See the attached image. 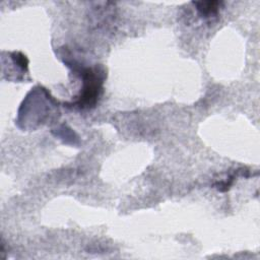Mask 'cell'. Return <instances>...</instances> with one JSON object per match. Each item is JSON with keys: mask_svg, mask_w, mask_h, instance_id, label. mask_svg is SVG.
I'll return each mask as SVG.
<instances>
[{"mask_svg": "<svg viewBox=\"0 0 260 260\" xmlns=\"http://www.w3.org/2000/svg\"><path fill=\"white\" fill-rule=\"evenodd\" d=\"M193 4L196 6L198 12L201 16H204L206 18L212 17L218 13V9L222 2L218 1H201V2H193Z\"/></svg>", "mask_w": 260, "mask_h": 260, "instance_id": "cell-1", "label": "cell"}]
</instances>
